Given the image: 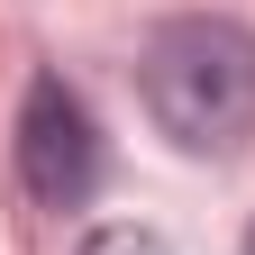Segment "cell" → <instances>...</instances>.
I'll return each mask as SVG.
<instances>
[{
	"mask_svg": "<svg viewBox=\"0 0 255 255\" xmlns=\"http://www.w3.org/2000/svg\"><path fill=\"white\" fill-rule=\"evenodd\" d=\"M246 255H255V228H246Z\"/></svg>",
	"mask_w": 255,
	"mask_h": 255,
	"instance_id": "obj_4",
	"label": "cell"
},
{
	"mask_svg": "<svg viewBox=\"0 0 255 255\" xmlns=\"http://www.w3.org/2000/svg\"><path fill=\"white\" fill-rule=\"evenodd\" d=\"M18 182L37 210H82L101 191V128L64 73H37L18 101Z\"/></svg>",
	"mask_w": 255,
	"mask_h": 255,
	"instance_id": "obj_2",
	"label": "cell"
},
{
	"mask_svg": "<svg viewBox=\"0 0 255 255\" xmlns=\"http://www.w3.org/2000/svg\"><path fill=\"white\" fill-rule=\"evenodd\" d=\"M137 91H146V119L164 128L182 155H237L255 137V27L237 18H164L137 55Z\"/></svg>",
	"mask_w": 255,
	"mask_h": 255,
	"instance_id": "obj_1",
	"label": "cell"
},
{
	"mask_svg": "<svg viewBox=\"0 0 255 255\" xmlns=\"http://www.w3.org/2000/svg\"><path fill=\"white\" fill-rule=\"evenodd\" d=\"M73 255H173V246L155 237V228H137V219H110V228H91Z\"/></svg>",
	"mask_w": 255,
	"mask_h": 255,
	"instance_id": "obj_3",
	"label": "cell"
}]
</instances>
